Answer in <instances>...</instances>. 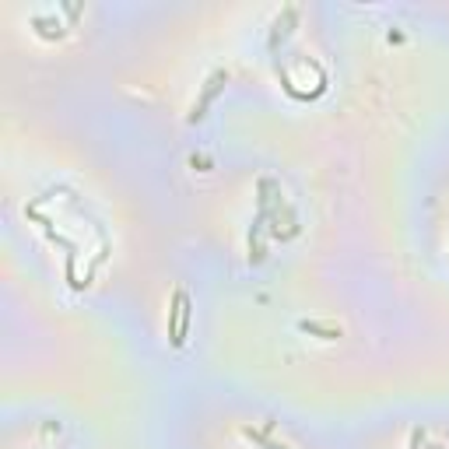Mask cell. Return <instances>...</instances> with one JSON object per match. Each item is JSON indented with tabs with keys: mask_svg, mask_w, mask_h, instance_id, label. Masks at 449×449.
Masks as SVG:
<instances>
[{
	"mask_svg": "<svg viewBox=\"0 0 449 449\" xmlns=\"http://www.w3.org/2000/svg\"><path fill=\"white\" fill-rule=\"evenodd\" d=\"M225 81H228V74H225V71H214V74H211V81H207V88H204V95H200V102H197V105H193V112H189V123H197V119L204 116L207 102L225 88Z\"/></svg>",
	"mask_w": 449,
	"mask_h": 449,
	"instance_id": "obj_1",
	"label": "cell"
},
{
	"mask_svg": "<svg viewBox=\"0 0 449 449\" xmlns=\"http://www.w3.org/2000/svg\"><path fill=\"white\" fill-rule=\"evenodd\" d=\"M182 305H186V291H176V295H173V313H169V337H173V344H176V341H180Z\"/></svg>",
	"mask_w": 449,
	"mask_h": 449,
	"instance_id": "obj_2",
	"label": "cell"
},
{
	"mask_svg": "<svg viewBox=\"0 0 449 449\" xmlns=\"http://www.w3.org/2000/svg\"><path fill=\"white\" fill-rule=\"evenodd\" d=\"M298 327H302L305 334H320L323 341H334V337H341V330H334V327H320V323H309V320H305V323H298Z\"/></svg>",
	"mask_w": 449,
	"mask_h": 449,
	"instance_id": "obj_3",
	"label": "cell"
}]
</instances>
